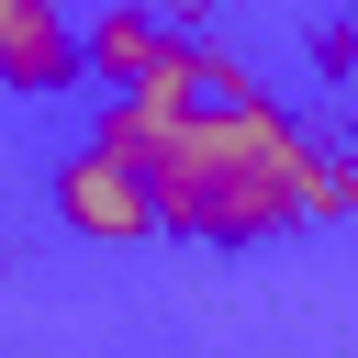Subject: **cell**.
<instances>
[{"label": "cell", "mask_w": 358, "mask_h": 358, "mask_svg": "<svg viewBox=\"0 0 358 358\" xmlns=\"http://www.w3.org/2000/svg\"><path fill=\"white\" fill-rule=\"evenodd\" d=\"M302 157H313V134H302L268 90H224V101H190L134 168H145L157 235L268 246L280 224H302Z\"/></svg>", "instance_id": "1"}, {"label": "cell", "mask_w": 358, "mask_h": 358, "mask_svg": "<svg viewBox=\"0 0 358 358\" xmlns=\"http://www.w3.org/2000/svg\"><path fill=\"white\" fill-rule=\"evenodd\" d=\"M56 213H67L78 235H101V246H134V235H157L145 168H134V157H112V145H78V157L56 168Z\"/></svg>", "instance_id": "2"}, {"label": "cell", "mask_w": 358, "mask_h": 358, "mask_svg": "<svg viewBox=\"0 0 358 358\" xmlns=\"http://www.w3.org/2000/svg\"><path fill=\"white\" fill-rule=\"evenodd\" d=\"M0 90H22V101L78 90V22H67V0H0Z\"/></svg>", "instance_id": "3"}, {"label": "cell", "mask_w": 358, "mask_h": 358, "mask_svg": "<svg viewBox=\"0 0 358 358\" xmlns=\"http://www.w3.org/2000/svg\"><path fill=\"white\" fill-rule=\"evenodd\" d=\"M168 34H179V22H157V0H101V11L78 22V78H90V90H123V78L157 67Z\"/></svg>", "instance_id": "4"}, {"label": "cell", "mask_w": 358, "mask_h": 358, "mask_svg": "<svg viewBox=\"0 0 358 358\" xmlns=\"http://www.w3.org/2000/svg\"><path fill=\"white\" fill-rule=\"evenodd\" d=\"M347 201H358V168H347L336 145H313V157H302V224H336Z\"/></svg>", "instance_id": "5"}]
</instances>
